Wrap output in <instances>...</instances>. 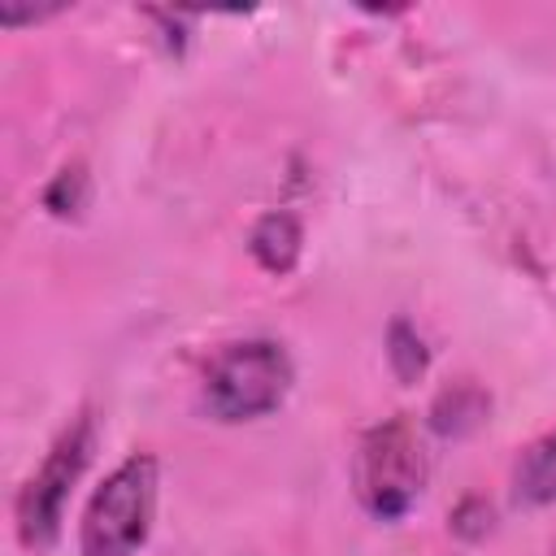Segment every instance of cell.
I'll use <instances>...</instances> for the list:
<instances>
[{"mask_svg": "<svg viewBox=\"0 0 556 556\" xmlns=\"http://www.w3.org/2000/svg\"><path fill=\"white\" fill-rule=\"evenodd\" d=\"M482 417H486V395H482L473 382L447 387V391L434 400V408H430V421H434L439 434H465V430H473Z\"/></svg>", "mask_w": 556, "mask_h": 556, "instance_id": "cell-7", "label": "cell"}, {"mask_svg": "<svg viewBox=\"0 0 556 556\" xmlns=\"http://www.w3.org/2000/svg\"><path fill=\"white\" fill-rule=\"evenodd\" d=\"M291 387V361L269 339H243L213 356L204 374V400L222 421L265 417Z\"/></svg>", "mask_w": 556, "mask_h": 556, "instance_id": "cell-2", "label": "cell"}, {"mask_svg": "<svg viewBox=\"0 0 556 556\" xmlns=\"http://www.w3.org/2000/svg\"><path fill=\"white\" fill-rule=\"evenodd\" d=\"M87 456H91V421L78 417L74 426L61 430V439L52 443V452L17 495V534L26 547H48L56 539L70 486L78 482Z\"/></svg>", "mask_w": 556, "mask_h": 556, "instance_id": "cell-4", "label": "cell"}, {"mask_svg": "<svg viewBox=\"0 0 556 556\" xmlns=\"http://www.w3.org/2000/svg\"><path fill=\"white\" fill-rule=\"evenodd\" d=\"M513 500L526 508L556 500V430L534 439L513 465Z\"/></svg>", "mask_w": 556, "mask_h": 556, "instance_id": "cell-5", "label": "cell"}, {"mask_svg": "<svg viewBox=\"0 0 556 556\" xmlns=\"http://www.w3.org/2000/svg\"><path fill=\"white\" fill-rule=\"evenodd\" d=\"M300 243H304V235H300V222L291 213H265L248 239L256 265L269 274H291L300 261Z\"/></svg>", "mask_w": 556, "mask_h": 556, "instance_id": "cell-6", "label": "cell"}, {"mask_svg": "<svg viewBox=\"0 0 556 556\" xmlns=\"http://www.w3.org/2000/svg\"><path fill=\"white\" fill-rule=\"evenodd\" d=\"M552 556H556V543H552Z\"/></svg>", "mask_w": 556, "mask_h": 556, "instance_id": "cell-10", "label": "cell"}, {"mask_svg": "<svg viewBox=\"0 0 556 556\" xmlns=\"http://www.w3.org/2000/svg\"><path fill=\"white\" fill-rule=\"evenodd\" d=\"M352 482H356V500L382 521H395L413 508L426 482V456L404 417L365 430L352 460Z\"/></svg>", "mask_w": 556, "mask_h": 556, "instance_id": "cell-3", "label": "cell"}, {"mask_svg": "<svg viewBox=\"0 0 556 556\" xmlns=\"http://www.w3.org/2000/svg\"><path fill=\"white\" fill-rule=\"evenodd\" d=\"M152 508H156V460L135 452L91 495L78 530L83 556H135L148 543Z\"/></svg>", "mask_w": 556, "mask_h": 556, "instance_id": "cell-1", "label": "cell"}, {"mask_svg": "<svg viewBox=\"0 0 556 556\" xmlns=\"http://www.w3.org/2000/svg\"><path fill=\"white\" fill-rule=\"evenodd\" d=\"M83 169L74 165V169H65L56 182H52V191H48V208L52 213H61V217H70V213H78V204H83Z\"/></svg>", "mask_w": 556, "mask_h": 556, "instance_id": "cell-9", "label": "cell"}, {"mask_svg": "<svg viewBox=\"0 0 556 556\" xmlns=\"http://www.w3.org/2000/svg\"><path fill=\"white\" fill-rule=\"evenodd\" d=\"M387 356H391V369L400 382H413L426 374V343L417 339V330L408 321H395L391 326V339H387Z\"/></svg>", "mask_w": 556, "mask_h": 556, "instance_id": "cell-8", "label": "cell"}]
</instances>
